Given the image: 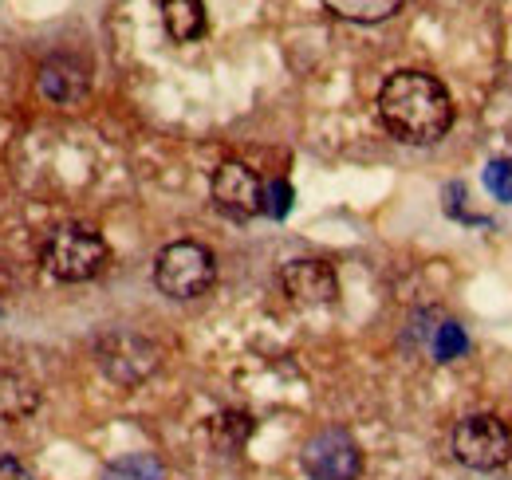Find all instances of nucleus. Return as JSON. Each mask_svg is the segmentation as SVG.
<instances>
[{
	"instance_id": "1",
	"label": "nucleus",
	"mask_w": 512,
	"mask_h": 480,
	"mask_svg": "<svg viewBox=\"0 0 512 480\" xmlns=\"http://www.w3.org/2000/svg\"><path fill=\"white\" fill-rule=\"evenodd\" d=\"M379 119L406 146H434L453 126V99L430 71H394L379 91Z\"/></svg>"
},
{
	"instance_id": "2",
	"label": "nucleus",
	"mask_w": 512,
	"mask_h": 480,
	"mask_svg": "<svg viewBox=\"0 0 512 480\" xmlns=\"http://www.w3.org/2000/svg\"><path fill=\"white\" fill-rule=\"evenodd\" d=\"M40 260L60 284H83L107 268L111 248L91 225H60L48 233L44 248H40Z\"/></svg>"
},
{
	"instance_id": "3",
	"label": "nucleus",
	"mask_w": 512,
	"mask_h": 480,
	"mask_svg": "<svg viewBox=\"0 0 512 480\" xmlns=\"http://www.w3.org/2000/svg\"><path fill=\"white\" fill-rule=\"evenodd\" d=\"M213 280H217V260L197 240H174L154 260V284L170 300H197L213 288Z\"/></svg>"
},
{
	"instance_id": "4",
	"label": "nucleus",
	"mask_w": 512,
	"mask_h": 480,
	"mask_svg": "<svg viewBox=\"0 0 512 480\" xmlns=\"http://www.w3.org/2000/svg\"><path fill=\"white\" fill-rule=\"evenodd\" d=\"M453 457L465 469L493 473L512 461V433L497 414H469L453 429Z\"/></svg>"
},
{
	"instance_id": "5",
	"label": "nucleus",
	"mask_w": 512,
	"mask_h": 480,
	"mask_svg": "<svg viewBox=\"0 0 512 480\" xmlns=\"http://www.w3.org/2000/svg\"><path fill=\"white\" fill-rule=\"evenodd\" d=\"M95 355H99L103 374L115 378L119 386H138V382H146V378L158 370V362H162L158 343H150V339L138 335V331H111V335H103L99 347H95Z\"/></svg>"
},
{
	"instance_id": "6",
	"label": "nucleus",
	"mask_w": 512,
	"mask_h": 480,
	"mask_svg": "<svg viewBox=\"0 0 512 480\" xmlns=\"http://www.w3.org/2000/svg\"><path fill=\"white\" fill-rule=\"evenodd\" d=\"M300 461H304V473L312 480H359V473H363V449L339 425L312 433Z\"/></svg>"
},
{
	"instance_id": "7",
	"label": "nucleus",
	"mask_w": 512,
	"mask_h": 480,
	"mask_svg": "<svg viewBox=\"0 0 512 480\" xmlns=\"http://www.w3.org/2000/svg\"><path fill=\"white\" fill-rule=\"evenodd\" d=\"M213 205L237 221L264 213V181L245 162H225L213 174Z\"/></svg>"
},
{
	"instance_id": "8",
	"label": "nucleus",
	"mask_w": 512,
	"mask_h": 480,
	"mask_svg": "<svg viewBox=\"0 0 512 480\" xmlns=\"http://www.w3.org/2000/svg\"><path fill=\"white\" fill-rule=\"evenodd\" d=\"M280 288L300 307H323V303H335L339 296V276L323 260H292L280 272Z\"/></svg>"
},
{
	"instance_id": "9",
	"label": "nucleus",
	"mask_w": 512,
	"mask_h": 480,
	"mask_svg": "<svg viewBox=\"0 0 512 480\" xmlns=\"http://www.w3.org/2000/svg\"><path fill=\"white\" fill-rule=\"evenodd\" d=\"M40 95L60 103V107H75L87 99L91 91V71L87 63L75 60V56H52V60L40 63Z\"/></svg>"
},
{
	"instance_id": "10",
	"label": "nucleus",
	"mask_w": 512,
	"mask_h": 480,
	"mask_svg": "<svg viewBox=\"0 0 512 480\" xmlns=\"http://www.w3.org/2000/svg\"><path fill=\"white\" fill-rule=\"evenodd\" d=\"M40 406V386L20 370H0V421H24Z\"/></svg>"
},
{
	"instance_id": "11",
	"label": "nucleus",
	"mask_w": 512,
	"mask_h": 480,
	"mask_svg": "<svg viewBox=\"0 0 512 480\" xmlns=\"http://www.w3.org/2000/svg\"><path fill=\"white\" fill-rule=\"evenodd\" d=\"M162 24L174 44H193L205 36V4L201 0H162Z\"/></svg>"
},
{
	"instance_id": "12",
	"label": "nucleus",
	"mask_w": 512,
	"mask_h": 480,
	"mask_svg": "<svg viewBox=\"0 0 512 480\" xmlns=\"http://www.w3.org/2000/svg\"><path fill=\"white\" fill-rule=\"evenodd\" d=\"M323 4H327V12L355 20V24H379L402 8V0H323Z\"/></svg>"
},
{
	"instance_id": "13",
	"label": "nucleus",
	"mask_w": 512,
	"mask_h": 480,
	"mask_svg": "<svg viewBox=\"0 0 512 480\" xmlns=\"http://www.w3.org/2000/svg\"><path fill=\"white\" fill-rule=\"evenodd\" d=\"M103 480H166V473H162L158 457H150V453H127V457H119V461H111L103 469Z\"/></svg>"
},
{
	"instance_id": "14",
	"label": "nucleus",
	"mask_w": 512,
	"mask_h": 480,
	"mask_svg": "<svg viewBox=\"0 0 512 480\" xmlns=\"http://www.w3.org/2000/svg\"><path fill=\"white\" fill-rule=\"evenodd\" d=\"M465 351H469V339H465V331H461L457 323H442V327L434 331V359L438 362L461 359Z\"/></svg>"
},
{
	"instance_id": "15",
	"label": "nucleus",
	"mask_w": 512,
	"mask_h": 480,
	"mask_svg": "<svg viewBox=\"0 0 512 480\" xmlns=\"http://www.w3.org/2000/svg\"><path fill=\"white\" fill-rule=\"evenodd\" d=\"M485 189H489L497 201L512 205V162H505V158H493V162L485 166Z\"/></svg>"
},
{
	"instance_id": "16",
	"label": "nucleus",
	"mask_w": 512,
	"mask_h": 480,
	"mask_svg": "<svg viewBox=\"0 0 512 480\" xmlns=\"http://www.w3.org/2000/svg\"><path fill=\"white\" fill-rule=\"evenodd\" d=\"M288 209H292V185L288 181H264V213L288 217Z\"/></svg>"
},
{
	"instance_id": "17",
	"label": "nucleus",
	"mask_w": 512,
	"mask_h": 480,
	"mask_svg": "<svg viewBox=\"0 0 512 480\" xmlns=\"http://www.w3.org/2000/svg\"><path fill=\"white\" fill-rule=\"evenodd\" d=\"M0 311H4V296H0Z\"/></svg>"
}]
</instances>
